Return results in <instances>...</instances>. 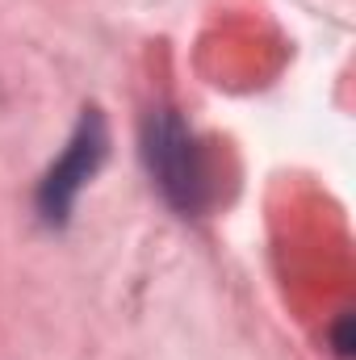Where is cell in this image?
<instances>
[{
    "label": "cell",
    "instance_id": "6da1fadb",
    "mask_svg": "<svg viewBox=\"0 0 356 360\" xmlns=\"http://www.w3.org/2000/svg\"><path fill=\"white\" fill-rule=\"evenodd\" d=\"M143 160L151 184L164 193L168 205H177L180 214H197L205 210L214 184H210V160L205 147L193 139V130L180 122L177 109H151L143 122Z\"/></svg>",
    "mask_w": 356,
    "mask_h": 360
},
{
    "label": "cell",
    "instance_id": "7a4b0ae2",
    "mask_svg": "<svg viewBox=\"0 0 356 360\" xmlns=\"http://www.w3.org/2000/svg\"><path fill=\"white\" fill-rule=\"evenodd\" d=\"M105 151H109V130H105V117L101 109H84L63 155L51 164V172L38 184V214L51 222V226H63L80 188L96 176V168L105 164Z\"/></svg>",
    "mask_w": 356,
    "mask_h": 360
}]
</instances>
